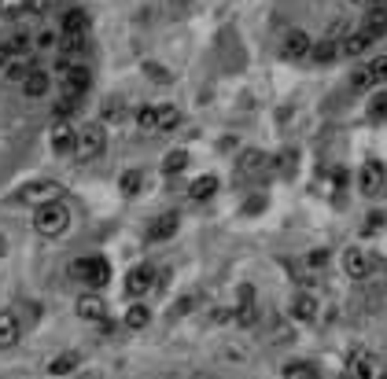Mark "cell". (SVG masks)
Listing matches in <instances>:
<instances>
[{"label": "cell", "mask_w": 387, "mask_h": 379, "mask_svg": "<svg viewBox=\"0 0 387 379\" xmlns=\"http://www.w3.org/2000/svg\"><path fill=\"white\" fill-rule=\"evenodd\" d=\"M361 30L369 34V41L376 45V41H380V37L387 34V8H369V12H365V23H361Z\"/></svg>", "instance_id": "obj_15"}, {"label": "cell", "mask_w": 387, "mask_h": 379, "mask_svg": "<svg viewBox=\"0 0 387 379\" xmlns=\"http://www.w3.org/2000/svg\"><path fill=\"white\" fill-rule=\"evenodd\" d=\"M196 379H221V376H214V372H199Z\"/></svg>", "instance_id": "obj_45"}, {"label": "cell", "mask_w": 387, "mask_h": 379, "mask_svg": "<svg viewBox=\"0 0 387 379\" xmlns=\"http://www.w3.org/2000/svg\"><path fill=\"white\" fill-rule=\"evenodd\" d=\"M343 269H347L350 280H365L373 273V254L365 251V247H350V251L343 254Z\"/></svg>", "instance_id": "obj_10"}, {"label": "cell", "mask_w": 387, "mask_h": 379, "mask_svg": "<svg viewBox=\"0 0 387 379\" xmlns=\"http://www.w3.org/2000/svg\"><path fill=\"white\" fill-rule=\"evenodd\" d=\"M236 324L240 328H255L258 324V306H255V291H251V284H244L240 287V306H236Z\"/></svg>", "instance_id": "obj_12"}, {"label": "cell", "mask_w": 387, "mask_h": 379, "mask_svg": "<svg viewBox=\"0 0 387 379\" xmlns=\"http://www.w3.org/2000/svg\"><path fill=\"white\" fill-rule=\"evenodd\" d=\"M266 170H270V158H266L258 147H247L240 155V162H236V177L240 181H255V177H262Z\"/></svg>", "instance_id": "obj_8"}, {"label": "cell", "mask_w": 387, "mask_h": 379, "mask_svg": "<svg viewBox=\"0 0 387 379\" xmlns=\"http://www.w3.org/2000/svg\"><path fill=\"white\" fill-rule=\"evenodd\" d=\"M339 379H354V376H350V372H343V376H339Z\"/></svg>", "instance_id": "obj_46"}, {"label": "cell", "mask_w": 387, "mask_h": 379, "mask_svg": "<svg viewBox=\"0 0 387 379\" xmlns=\"http://www.w3.org/2000/svg\"><path fill=\"white\" fill-rule=\"evenodd\" d=\"M358 188H361V196H380L387 188V166L384 162H376V158L365 162L361 173H358Z\"/></svg>", "instance_id": "obj_7"}, {"label": "cell", "mask_w": 387, "mask_h": 379, "mask_svg": "<svg viewBox=\"0 0 387 379\" xmlns=\"http://www.w3.org/2000/svg\"><path fill=\"white\" fill-rule=\"evenodd\" d=\"M384 379H387V376H384Z\"/></svg>", "instance_id": "obj_47"}, {"label": "cell", "mask_w": 387, "mask_h": 379, "mask_svg": "<svg viewBox=\"0 0 387 379\" xmlns=\"http://www.w3.org/2000/svg\"><path fill=\"white\" fill-rule=\"evenodd\" d=\"M288 335H292V331H288V324H277V328H273V342H277V346L288 342Z\"/></svg>", "instance_id": "obj_41"}, {"label": "cell", "mask_w": 387, "mask_h": 379, "mask_svg": "<svg viewBox=\"0 0 387 379\" xmlns=\"http://www.w3.org/2000/svg\"><path fill=\"white\" fill-rule=\"evenodd\" d=\"M192 306H196V295H192V298H181V302H177V313H188Z\"/></svg>", "instance_id": "obj_44"}, {"label": "cell", "mask_w": 387, "mask_h": 379, "mask_svg": "<svg viewBox=\"0 0 387 379\" xmlns=\"http://www.w3.org/2000/svg\"><path fill=\"white\" fill-rule=\"evenodd\" d=\"M148 320H152V313H148V306H129V313H126V328H133V331H141V328H148Z\"/></svg>", "instance_id": "obj_27"}, {"label": "cell", "mask_w": 387, "mask_h": 379, "mask_svg": "<svg viewBox=\"0 0 387 379\" xmlns=\"http://www.w3.org/2000/svg\"><path fill=\"white\" fill-rule=\"evenodd\" d=\"M103 147H107V133H103L100 122H92V125H81V129H78L70 155L78 158V162H92V158L103 155Z\"/></svg>", "instance_id": "obj_3"}, {"label": "cell", "mask_w": 387, "mask_h": 379, "mask_svg": "<svg viewBox=\"0 0 387 379\" xmlns=\"http://www.w3.org/2000/svg\"><path fill=\"white\" fill-rule=\"evenodd\" d=\"M137 129H141V133H159L155 107H141V111H137Z\"/></svg>", "instance_id": "obj_28"}, {"label": "cell", "mask_w": 387, "mask_h": 379, "mask_svg": "<svg viewBox=\"0 0 387 379\" xmlns=\"http://www.w3.org/2000/svg\"><path fill=\"white\" fill-rule=\"evenodd\" d=\"M118 184H122V192H126V196H137V192H141V184H144V177H141L137 170H126Z\"/></svg>", "instance_id": "obj_32"}, {"label": "cell", "mask_w": 387, "mask_h": 379, "mask_svg": "<svg viewBox=\"0 0 387 379\" xmlns=\"http://www.w3.org/2000/svg\"><path fill=\"white\" fill-rule=\"evenodd\" d=\"M303 265H306V269H325V265H328V251H325V247L310 251V254L303 258Z\"/></svg>", "instance_id": "obj_35"}, {"label": "cell", "mask_w": 387, "mask_h": 379, "mask_svg": "<svg viewBox=\"0 0 387 379\" xmlns=\"http://www.w3.org/2000/svg\"><path fill=\"white\" fill-rule=\"evenodd\" d=\"M70 280L89 287H103L111 280V265H107V258H78V262H70Z\"/></svg>", "instance_id": "obj_5"}, {"label": "cell", "mask_w": 387, "mask_h": 379, "mask_svg": "<svg viewBox=\"0 0 387 379\" xmlns=\"http://www.w3.org/2000/svg\"><path fill=\"white\" fill-rule=\"evenodd\" d=\"M365 70L373 74V81H376V85H384V81H387V56L373 59V63H369V67H365Z\"/></svg>", "instance_id": "obj_37"}, {"label": "cell", "mask_w": 387, "mask_h": 379, "mask_svg": "<svg viewBox=\"0 0 387 379\" xmlns=\"http://www.w3.org/2000/svg\"><path fill=\"white\" fill-rule=\"evenodd\" d=\"M310 48H314V41H310L303 30H292V34L284 37V56L288 59H303V56H310Z\"/></svg>", "instance_id": "obj_19"}, {"label": "cell", "mask_w": 387, "mask_h": 379, "mask_svg": "<svg viewBox=\"0 0 387 379\" xmlns=\"http://www.w3.org/2000/svg\"><path fill=\"white\" fill-rule=\"evenodd\" d=\"M369 118H373V122H380V118H387V92L373 96V103H369Z\"/></svg>", "instance_id": "obj_36"}, {"label": "cell", "mask_w": 387, "mask_h": 379, "mask_svg": "<svg viewBox=\"0 0 387 379\" xmlns=\"http://www.w3.org/2000/svg\"><path fill=\"white\" fill-rule=\"evenodd\" d=\"M15 59V52H12V45H0V67H8V63Z\"/></svg>", "instance_id": "obj_43"}, {"label": "cell", "mask_w": 387, "mask_h": 379, "mask_svg": "<svg viewBox=\"0 0 387 379\" xmlns=\"http://www.w3.org/2000/svg\"><path fill=\"white\" fill-rule=\"evenodd\" d=\"M376 368H380V365H376V357L369 350H354L350 354V376L354 379H373Z\"/></svg>", "instance_id": "obj_18"}, {"label": "cell", "mask_w": 387, "mask_h": 379, "mask_svg": "<svg viewBox=\"0 0 387 379\" xmlns=\"http://www.w3.org/2000/svg\"><path fill=\"white\" fill-rule=\"evenodd\" d=\"M70 229V207L63 199H52L45 203V207L34 210V232L45 236V240H56V236H63Z\"/></svg>", "instance_id": "obj_2"}, {"label": "cell", "mask_w": 387, "mask_h": 379, "mask_svg": "<svg viewBox=\"0 0 387 379\" xmlns=\"http://www.w3.org/2000/svg\"><path fill=\"white\" fill-rule=\"evenodd\" d=\"M59 45H63V52H67L70 63H74V56H81V52L89 48V15H85L81 8H70V12L63 15Z\"/></svg>", "instance_id": "obj_1"}, {"label": "cell", "mask_w": 387, "mask_h": 379, "mask_svg": "<svg viewBox=\"0 0 387 379\" xmlns=\"http://www.w3.org/2000/svg\"><path fill=\"white\" fill-rule=\"evenodd\" d=\"M155 118H159V133H170V129H177L181 125V111L177 107H155Z\"/></svg>", "instance_id": "obj_25"}, {"label": "cell", "mask_w": 387, "mask_h": 379, "mask_svg": "<svg viewBox=\"0 0 387 379\" xmlns=\"http://www.w3.org/2000/svg\"><path fill=\"white\" fill-rule=\"evenodd\" d=\"M30 70H34V63H30L26 56H15V59L4 67V78H8V81H19V85H23V78H26Z\"/></svg>", "instance_id": "obj_24"}, {"label": "cell", "mask_w": 387, "mask_h": 379, "mask_svg": "<svg viewBox=\"0 0 387 379\" xmlns=\"http://www.w3.org/2000/svg\"><path fill=\"white\" fill-rule=\"evenodd\" d=\"M317 298L310 295V291H299V295H292V306H288V317L292 320H299V324H310L317 317Z\"/></svg>", "instance_id": "obj_11"}, {"label": "cell", "mask_w": 387, "mask_h": 379, "mask_svg": "<svg viewBox=\"0 0 387 379\" xmlns=\"http://www.w3.org/2000/svg\"><path fill=\"white\" fill-rule=\"evenodd\" d=\"M74 136H78V129H74L67 118H59L56 129H52V151H56V155H70V151H74Z\"/></svg>", "instance_id": "obj_14"}, {"label": "cell", "mask_w": 387, "mask_h": 379, "mask_svg": "<svg viewBox=\"0 0 387 379\" xmlns=\"http://www.w3.org/2000/svg\"><path fill=\"white\" fill-rule=\"evenodd\" d=\"M262 207H266V199H262V196H255V199H247V207H244V210H247V214H258Z\"/></svg>", "instance_id": "obj_42"}, {"label": "cell", "mask_w": 387, "mask_h": 379, "mask_svg": "<svg viewBox=\"0 0 387 379\" xmlns=\"http://www.w3.org/2000/svg\"><path fill=\"white\" fill-rule=\"evenodd\" d=\"M177 225H181V218H177L174 210H170V214H159V218H155L152 225H148V240H152V243L170 240V236L177 232Z\"/></svg>", "instance_id": "obj_13"}, {"label": "cell", "mask_w": 387, "mask_h": 379, "mask_svg": "<svg viewBox=\"0 0 387 379\" xmlns=\"http://www.w3.org/2000/svg\"><path fill=\"white\" fill-rule=\"evenodd\" d=\"M188 166V151H170V155H166V162H163V173H181V170H185Z\"/></svg>", "instance_id": "obj_30"}, {"label": "cell", "mask_w": 387, "mask_h": 379, "mask_svg": "<svg viewBox=\"0 0 387 379\" xmlns=\"http://www.w3.org/2000/svg\"><path fill=\"white\" fill-rule=\"evenodd\" d=\"M23 335V324H19L15 313H0V350H12Z\"/></svg>", "instance_id": "obj_16"}, {"label": "cell", "mask_w": 387, "mask_h": 379, "mask_svg": "<svg viewBox=\"0 0 387 379\" xmlns=\"http://www.w3.org/2000/svg\"><path fill=\"white\" fill-rule=\"evenodd\" d=\"M288 379H317V368L310 361H299V365H288Z\"/></svg>", "instance_id": "obj_34"}, {"label": "cell", "mask_w": 387, "mask_h": 379, "mask_svg": "<svg viewBox=\"0 0 387 379\" xmlns=\"http://www.w3.org/2000/svg\"><path fill=\"white\" fill-rule=\"evenodd\" d=\"M373 85H376V81H373V74H369V70H365V67L350 74V89H354V92H369V89H373Z\"/></svg>", "instance_id": "obj_33"}, {"label": "cell", "mask_w": 387, "mask_h": 379, "mask_svg": "<svg viewBox=\"0 0 387 379\" xmlns=\"http://www.w3.org/2000/svg\"><path fill=\"white\" fill-rule=\"evenodd\" d=\"M56 45V34H52V30H41L37 34V48H52Z\"/></svg>", "instance_id": "obj_39"}, {"label": "cell", "mask_w": 387, "mask_h": 379, "mask_svg": "<svg viewBox=\"0 0 387 379\" xmlns=\"http://www.w3.org/2000/svg\"><path fill=\"white\" fill-rule=\"evenodd\" d=\"M310 56H314V63H332V59H339V41H332V37H321L314 41V48H310Z\"/></svg>", "instance_id": "obj_22"}, {"label": "cell", "mask_w": 387, "mask_h": 379, "mask_svg": "<svg viewBox=\"0 0 387 379\" xmlns=\"http://www.w3.org/2000/svg\"><path fill=\"white\" fill-rule=\"evenodd\" d=\"M78 365H81V357L70 350V354H59L56 361L48 365V372H52V376H67V372H74V368H78Z\"/></svg>", "instance_id": "obj_26"}, {"label": "cell", "mask_w": 387, "mask_h": 379, "mask_svg": "<svg viewBox=\"0 0 387 379\" xmlns=\"http://www.w3.org/2000/svg\"><path fill=\"white\" fill-rule=\"evenodd\" d=\"M214 192H218V177H214V173H207V177H196V181H192L188 196L196 199V203H203V199H210Z\"/></svg>", "instance_id": "obj_23"}, {"label": "cell", "mask_w": 387, "mask_h": 379, "mask_svg": "<svg viewBox=\"0 0 387 379\" xmlns=\"http://www.w3.org/2000/svg\"><path fill=\"white\" fill-rule=\"evenodd\" d=\"M144 74H148L152 81H159V85H166V81H170V70H166V67H159V63H144Z\"/></svg>", "instance_id": "obj_38"}, {"label": "cell", "mask_w": 387, "mask_h": 379, "mask_svg": "<svg viewBox=\"0 0 387 379\" xmlns=\"http://www.w3.org/2000/svg\"><path fill=\"white\" fill-rule=\"evenodd\" d=\"M56 74H59V81H63V96H70V100H81V96L89 92V85H92L89 67H81V63H70L67 56L59 59Z\"/></svg>", "instance_id": "obj_4"}, {"label": "cell", "mask_w": 387, "mask_h": 379, "mask_svg": "<svg viewBox=\"0 0 387 379\" xmlns=\"http://www.w3.org/2000/svg\"><path fill=\"white\" fill-rule=\"evenodd\" d=\"M30 12V0H0V15L4 19H19Z\"/></svg>", "instance_id": "obj_29"}, {"label": "cell", "mask_w": 387, "mask_h": 379, "mask_svg": "<svg viewBox=\"0 0 387 379\" xmlns=\"http://www.w3.org/2000/svg\"><path fill=\"white\" fill-rule=\"evenodd\" d=\"M52 4H56V0H30V12H34V15H45Z\"/></svg>", "instance_id": "obj_40"}, {"label": "cell", "mask_w": 387, "mask_h": 379, "mask_svg": "<svg viewBox=\"0 0 387 379\" xmlns=\"http://www.w3.org/2000/svg\"><path fill=\"white\" fill-rule=\"evenodd\" d=\"M152 287H155V269H152V265L129 269V276H126V295H129V298H141V295H148Z\"/></svg>", "instance_id": "obj_9"}, {"label": "cell", "mask_w": 387, "mask_h": 379, "mask_svg": "<svg viewBox=\"0 0 387 379\" xmlns=\"http://www.w3.org/2000/svg\"><path fill=\"white\" fill-rule=\"evenodd\" d=\"M369 45H373L369 34L358 26V30H350V34L339 41V56H350V59H354V56H361V52H369Z\"/></svg>", "instance_id": "obj_17"}, {"label": "cell", "mask_w": 387, "mask_h": 379, "mask_svg": "<svg viewBox=\"0 0 387 379\" xmlns=\"http://www.w3.org/2000/svg\"><path fill=\"white\" fill-rule=\"evenodd\" d=\"M63 196V184L56 181H34V184H23V188L15 192V203H23V207H45V203L59 199Z\"/></svg>", "instance_id": "obj_6"}, {"label": "cell", "mask_w": 387, "mask_h": 379, "mask_svg": "<svg viewBox=\"0 0 387 379\" xmlns=\"http://www.w3.org/2000/svg\"><path fill=\"white\" fill-rule=\"evenodd\" d=\"M126 118V103L118 100V96H111V100L103 103V122H122Z\"/></svg>", "instance_id": "obj_31"}, {"label": "cell", "mask_w": 387, "mask_h": 379, "mask_svg": "<svg viewBox=\"0 0 387 379\" xmlns=\"http://www.w3.org/2000/svg\"><path fill=\"white\" fill-rule=\"evenodd\" d=\"M78 317L81 320H103L107 317V306L100 295H81L78 298Z\"/></svg>", "instance_id": "obj_20"}, {"label": "cell", "mask_w": 387, "mask_h": 379, "mask_svg": "<svg viewBox=\"0 0 387 379\" xmlns=\"http://www.w3.org/2000/svg\"><path fill=\"white\" fill-rule=\"evenodd\" d=\"M48 85H52V78H48L45 70H37V67H34V70H30L26 78H23V92L37 100V96H45V92H48Z\"/></svg>", "instance_id": "obj_21"}]
</instances>
